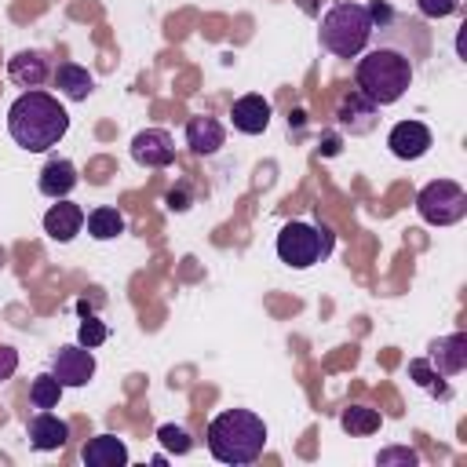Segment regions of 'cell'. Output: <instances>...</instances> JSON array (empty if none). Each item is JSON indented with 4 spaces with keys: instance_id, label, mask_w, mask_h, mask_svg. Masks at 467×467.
I'll return each mask as SVG.
<instances>
[{
    "instance_id": "cell-1",
    "label": "cell",
    "mask_w": 467,
    "mask_h": 467,
    "mask_svg": "<svg viewBox=\"0 0 467 467\" xmlns=\"http://www.w3.org/2000/svg\"><path fill=\"white\" fill-rule=\"evenodd\" d=\"M66 131H69L66 106L40 88L22 91L7 109V135L15 139V146L29 153H47L66 139Z\"/></svg>"
},
{
    "instance_id": "cell-2",
    "label": "cell",
    "mask_w": 467,
    "mask_h": 467,
    "mask_svg": "<svg viewBox=\"0 0 467 467\" xmlns=\"http://www.w3.org/2000/svg\"><path fill=\"white\" fill-rule=\"evenodd\" d=\"M266 449V423L252 409H226L208 423V452L226 467H248Z\"/></svg>"
},
{
    "instance_id": "cell-3",
    "label": "cell",
    "mask_w": 467,
    "mask_h": 467,
    "mask_svg": "<svg viewBox=\"0 0 467 467\" xmlns=\"http://www.w3.org/2000/svg\"><path fill=\"white\" fill-rule=\"evenodd\" d=\"M354 84L376 106H394L398 99H405V91L412 84V58L387 44L361 51L354 62Z\"/></svg>"
},
{
    "instance_id": "cell-4",
    "label": "cell",
    "mask_w": 467,
    "mask_h": 467,
    "mask_svg": "<svg viewBox=\"0 0 467 467\" xmlns=\"http://www.w3.org/2000/svg\"><path fill=\"white\" fill-rule=\"evenodd\" d=\"M372 29H376V22H372V11H368L365 4H358V0H339V4H332V7L321 15V22H317V40H321V47H325L328 55H336V58H358V55L368 47Z\"/></svg>"
},
{
    "instance_id": "cell-5",
    "label": "cell",
    "mask_w": 467,
    "mask_h": 467,
    "mask_svg": "<svg viewBox=\"0 0 467 467\" xmlns=\"http://www.w3.org/2000/svg\"><path fill=\"white\" fill-rule=\"evenodd\" d=\"M277 259L292 270H310L314 263H325L336 248V234L325 226V223H303V219H292L281 226L277 234Z\"/></svg>"
},
{
    "instance_id": "cell-6",
    "label": "cell",
    "mask_w": 467,
    "mask_h": 467,
    "mask_svg": "<svg viewBox=\"0 0 467 467\" xmlns=\"http://www.w3.org/2000/svg\"><path fill=\"white\" fill-rule=\"evenodd\" d=\"M416 212L431 226H456L467 219V190L456 179H434L416 193Z\"/></svg>"
},
{
    "instance_id": "cell-7",
    "label": "cell",
    "mask_w": 467,
    "mask_h": 467,
    "mask_svg": "<svg viewBox=\"0 0 467 467\" xmlns=\"http://www.w3.org/2000/svg\"><path fill=\"white\" fill-rule=\"evenodd\" d=\"M51 372L62 387H84L91 383L95 376V354L80 343H69V347H58L55 358H51Z\"/></svg>"
},
{
    "instance_id": "cell-8",
    "label": "cell",
    "mask_w": 467,
    "mask_h": 467,
    "mask_svg": "<svg viewBox=\"0 0 467 467\" xmlns=\"http://www.w3.org/2000/svg\"><path fill=\"white\" fill-rule=\"evenodd\" d=\"M131 161L139 168H168L175 161V139L164 128H142L131 139Z\"/></svg>"
},
{
    "instance_id": "cell-9",
    "label": "cell",
    "mask_w": 467,
    "mask_h": 467,
    "mask_svg": "<svg viewBox=\"0 0 467 467\" xmlns=\"http://www.w3.org/2000/svg\"><path fill=\"white\" fill-rule=\"evenodd\" d=\"M434 146V135L423 120H398L387 135V150L398 157V161H420L427 150Z\"/></svg>"
},
{
    "instance_id": "cell-10",
    "label": "cell",
    "mask_w": 467,
    "mask_h": 467,
    "mask_svg": "<svg viewBox=\"0 0 467 467\" xmlns=\"http://www.w3.org/2000/svg\"><path fill=\"white\" fill-rule=\"evenodd\" d=\"M7 77H11L15 88H26V91L44 88V84L51 80V58H47L44 51H36V47L15 51V55L7 58Z\"/></svg>"
},
{
    "instance_id": "cell-11",
    "label": "cell",
    "mask_w": 467,
    "mask_h": 467,
    "mask_svg": "<svg viewBox=\"0 0 467 467\" xmlns=\"http://www.w3.org/2000/svg\"><path fill=\"white\" fill-rule=\"evenodd\" d=\"M427 365L449 379V376H460L467 368V336L463 332H449V336H438L431 347H427Z\"/></svg>"
},
{
    "instance_id": "cell-12",
    "label": "cell",
    "mask_w": 467,
    "mask_h": 467,
    "mask_svg": "<svg viewBox=\"0 0 467 467\" xmlns=\"http://www.w3.org/2000/svg\"><path fill=\"white\" fill-rule=\"evenodd\" d=\"M376 102L372 99H365L358 88L354 91H347L343 99H339V106H336V124L347 131V135H368L372 128H376Z\"/></svg>"
},
{
    "instance_id": "cell-13",
    "label": "cell",
    "mask_w": 467,
    "mask_h": 467,
    "mask_svg": "<svg viewBox=\"0 0 467 467\" xmlns=\"http://www.w3.org/2000/svg\"><path fill=\"white\" fill-rule=\"evenodd\" d=\"M80 230H84V208H80V204H73L69 197L55 201V204L44 212V234H47L51 241L69 244Z\"/></svg>"
},
{
    "instance_id": "cell-14",
    "label": "cell",
    "mask_w": 467,
    "mask_h": 467,
    "mask_svg": "<svg viewBox=\"0 0 467 467\" xmlns=\"http://www.w3.org/2000/svg\"><path fill=\"white\" fill-rule=\"evenodd\" d=\"M26 438L36 452H55L69 441V423L58 420L55 412H47V409H36V416L26 423Z\"/></svg>"
},
{
    "instance_id": "cell-15",
    "label": "cell",
    "mask_w": 467,
    "mask_h": 467,
    "mask_svg": "<svg viewBox=\"0 0 467 467\" xmlns=\"http://www.w3.org/2000/svg\"><path fill=\"white\" fill-rule=\"evenodd\" d=\"M270 102L263 95H241L234 106H230V120L241 135H263L270 128Z\"/></svg>"
},
{
    "instance_id": "cell-16",
    "label": "cell",
    "mask_w": 467,
    "mask_h": 467,
    "mask_svg": "<svg viewBox=\"0 0 467 467\" xmlns=\"http://www.w3.org/2000/svg\"><path fill=\"white\" fill-rule=\"evenodd\" d=\"M77 182H80L77 164H73V161H66V157H51V161L40 168L36 190H40L44 197H51V201H62V197H69V193H73V186H77Z\"/></svg>"
},
{
    "instance_id": "cell-17",
    "label": "cell",
    "mask_w": 467,
    "mask_h": 467,
    "mask_svg": "<svg viewBox=\"0 0 467 467\" xmlns=\"http://www.w3.org/2000/svg\"><path fill=\"white\" fill-rule=\"evenodd\" d=\"M223 142H226V128L215 120V117H190L186 120V146L197 153V157H212V153H219L223 150Z\"/></svg>"
},
{
    "instance_id": "cell-18",
    "label": "cell",
    "mask_w": 467,
    "mask_h": 467,
    "mask_svg": "<svg viewBox=\"0 0 467 467\" xmlns=\"http://www.w3.org/2000/svg\"><path fill=\"white\" fill-rule=\"evenodd\" d=\"M51 80H55L58 95L69 102H88V95L95 91V77L88 73V66H77V62H58L51 69Z\"/></svg>"
},
{
    "instance_id": "cell-19",
    "label": "cell",
    "mask_w": 467,
    "mask_h": 467,
    "mask_svg": "<svg viewBox=\"0 0 467 467\" xmlns=\"http://www.w3.org/2000/svg\"><path fill=\"white\" fill-rule=\"evenodd\" d=\"M80 460L88 467H124L128 463V445L117 438V434H95L84 449H80Z\"/></svg>"
},
{
    "instance_id": "cell-20",
    "label": "cell",
    "mask_w": 467,
    "mask_h": 467,
    "mask_svg": "<svg viewBox=\"0 0 467 467\" xmlns=\"http://www.w3.org/2000/svg\"><path fill=\"white\" fill-rule=\"evenodd\" d=\"M84 226H88V237H95V241H117L124 234V215L109 204H99L84 215Z\"/></svg>"
},
{
    "instance_id": "cell-21",
    "label": "cell",
    "mask_w": 467,
    "mask_h": 467,
    "mask_svg": "<svg viewBox=\"0 0 467 467\" xmlns=\"http://www.w3.org/2000/svg\"><path fill=\"white\" fill-rule=\"evenodd\" d=\"M339 423H343V431H347V434L365 438V434H376V431H379L383 416H379V409H368V405H350V409H343Z\"/></svg>"
},
{
    "instance_id": "cell-22",
    "label": "cell",
    "mask_w": 467,
    "mask_h": 467,
    "mask_svg": "<svg viewBox=\"0 0 467 467\" xmlns=\"http://www.w3.org/2000/svg\"><path fill=\"white\" fill-rule=\"evenodd\" d=\"M62 383L55 379V372H40V376H33V383H29V405L33 409H55L58 405V398H62Z\"/></svg>"
},
{
    "instance_id": "cell-23",
    "label": "cell",
    "mask_w": 467,
    "mask_h": 467,
    "mask_svg": "<svg viewBox=\"0 0 467 467\" xmlns=\"http://www.w3.org/2000/svg\"><path fill=\"white\" fill-rule=\"evenodd\" d=\"M157 441H161L168 452H175V456H186V452L193 449L190 431L179 427V423H161V427H157Z\"/></svg>"
},
{
    "instance_id": "cell-24",
    "label": "cell",
    "mask_w": 467,
    "mask_h": 467,
    "mask_svg": "<svg viewBox=\"0 0 467 467\" xmlns=\"http://www.w3.org/2000/svg\"><path fill=\"white\" fill-rule=\"evenodd\" d=\"M106 339H109L106 321H102V317H95V314H84V321L77 325V343H80V347H88V350H95V347H102Z\"/></svg>"
},
{
    "instance_id": "cell-25",
    "label": "cell",
    "mask_w": 467,
    "mask_h": 467,
    "mask_svg": "<svg viewBox=\"0 0 467 467\" xmlns=\"http://www.w3.org/2000/svg\"><path fill=\"white\" fill-rule=\"evenodd\" d=\"M409 376H412V379H416L423 390H434V394L449 398V387H441V383H438L441 376H438V372L427 365V358H412V361H409Z\"/></svg>"
},
{
    "instance_id": "cell-26",
    "label": "cell",
    "mask_w": 467,
    "mask_h": 467,
    "mask_svg": "<svg viewBox=\"0 0 467 467\" xmlns=\"http://www.w3.org/2000/svg\"><path fill=\"white\" fill-rule=\"evenodd\" d=\"M376 463L379 467H390V463H405V467H416L420 463V452L409 449V445H387L376 452Z\"/></svg>"
},
{
    "instance_id": "cell-27",
    "label": "cell",
    "mask_w": 467,
    "mask_h": 467,
    "mask_svg": "<svg viewBox=\"0 0 467 467\" xmlns=\"http://www.w3.org/2000/svg\"><path fill=\"white\" fill-rule=\"evenodd\" d=\"M416 7H420V15L423 18H449L456 7H460V0H416Z\"/></svg>"
},
{
    "instance_id": "cell-28",
    "label": "cell",
    "mask_w": 467,
    "mask_h": 467,
    "mask_svg": "<svg viewBox=\"0 0 467 467\" xmlns=\"http://www.w3.org/2000/svg\"><path fill=\"white\" fill-rule=\"evenodd\" d=\"M15 372H18V350L7 347V343H0V383L11 379Z\"/></svg>"
}]
</instances>
